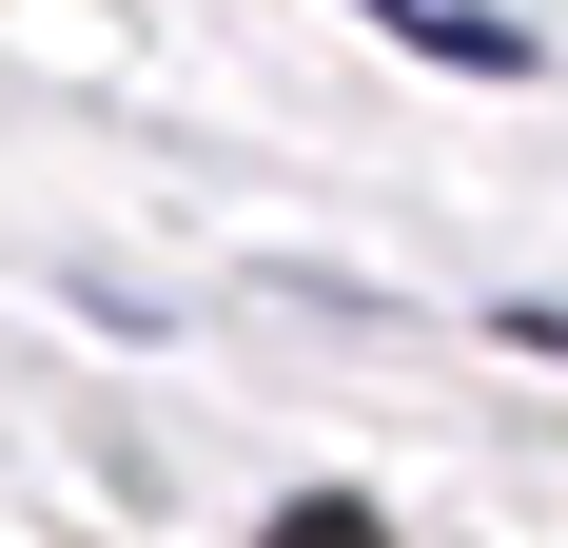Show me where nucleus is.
I'll return each mask as SVG.
<instances>
[{
	"label": "nucleus",
	"instance_id": "nucleus-1",
	"mask_svg": "<svg viewBox=\"0 0 568 548\" xmlns=\"http://www.w3.org/2000/svg\"><path fill=\"white\" fill-rule=\"evenodd\" d=\"M353 20H393V40H432V59H470V79H510V20H470V0H353Z\"/></svg>",
	"mask_w": 568,
	"mask_h": 548
},
{
	"label": "nucleus",
	"instance_id": "nucleus-2",
	"mask_svg": "<svg viewBox=\"0 0 568 548\" xmlns=\"http://www.w3.org/2000/svg\"><path fill=\"white\" fill-rule=\"evenodd\" d=\"M255 548H393V529H373V509H353V490H294V509H275V529H255Z\"/></svg>",
	"mask_w": 568,
	"mask_h": 548
},
{
	"label": "nucleus",
	"instance_id": "nucleus-3",
	"mask_svg": "<svg viewBox=\"0 0 568 548\" xmlns=\"http://www.w3.org/2000/svg\"><path fill=\"white\" fill-rule=\"evenodd\" d=\"M510 333H529V353H568V294H510Z\"/></svg>",
	"mask_w": 568,
	"mask_h": 548
}]
</instances>
